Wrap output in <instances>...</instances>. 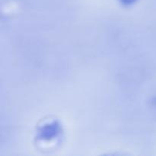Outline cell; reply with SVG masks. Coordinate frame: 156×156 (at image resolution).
Masks as SVG:
<instances>
[{
	"mask_svg": "<svg viewBox=\"0 0 156 156\" xmlns=\"http://www.w3.org/2000/svg\"><path fill=\"white\" fill-rule=\"evenodd\" d=\"M136 0H121V2H123L126 5H130L132 4L133 2H134Z\"/></svg>",
	"mask_w": 156,
	"mask_h": 156,
	"instance_id": "1",
	"label": "cell"
}]
</instances>
